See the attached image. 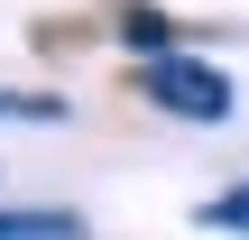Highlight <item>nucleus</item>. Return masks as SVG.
<instances>
[{
	"mask_svg": "<svg viewBox=\"0 0 249 240\" xmlns=\"http://www.w3.org/2000/svg\"><path fill=\"white\" fill-rule=\"evenodd\" d=\"M0 120H65V102H46V92H0Z\"/></svg>",
	"mask_w": 249,
	"mask_h": 240,
	"instance_id": "4",
	"label": "nucleus"
},
{
	"mask_svg": "<svg viewBox=\"0 0 249 240\" xmlns=\"http://www.w3.org/2000/svg\"><path fill=\"white\" fill-rule=\"evenodd\" d=\"M203 231H249V185H231V194L203 203Z\"/></svg>",
	"mask_w": 249,
	"mask_h": 240,
	"instance_id": "3",
	"label": "nucleus"
},
{
	"mask_svg": "<svg viewBox=\"0 0 249 240\" xmlns=\"http://www.w3.org/2000/svg\"><path fill=\"white\" fill-rule=\"evenodd\" d=\"M0 240H83V222H65V213H0Z\"/></svg>",
	"mask_w": 249,
	"mask_h": 240,
	"instance_id": "2",
	"label": "nucleus"
},
{
	"mask_svg": "<svg viewBox=\"0 0 249 240\" xmlns=\"http://www.w3.org/2000/svg\"><path fill=\"white\" fill-rule=\"evenodd\" d=\"M139 92L157 102V111H176V120H231V83L213 74V65H194V55H148V74H139Z\"/></svg>",
	"mask_w": 249,
	"mask_h": 240,
	"instance_id": "1",
	"label": "nucleus"
},
{
	"mask_svg": "<svg viewBox=\"0 0 249 240\" xmlns=\"http://www.w3.org/2000/svg\"><path fill=\"white\" fill-rule=\"evenodd\" d=\"M120 37H129V46H148V55H166V18H157V9H129V28H120Z\"/></svg>",
	"mask_w": 249,
	"mask_h": 240,
	"instance_id": "5",
	"label": "nucleus"
}]
</instances>
